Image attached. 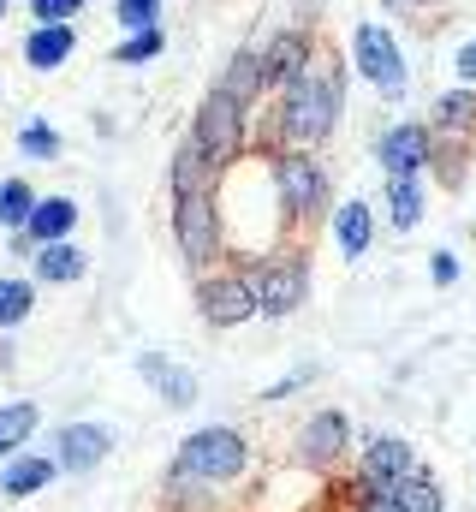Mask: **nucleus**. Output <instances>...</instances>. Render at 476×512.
Instances as JSON below:
<instances>
[{"label": "nucleus", "instance_id": "obj_1", "mask_svg": "<svg viewBox=\"0 0 476 512\" xmlns=\"http://www.w3.org/2000/svg\"><path fill=\"white\" fill-rule=\"evenodd\" d=\"M340 108H346V66L316 48L310 66L280 90V114H274V149H322L334 126H340ZM268 149V155H274Z\"/></svg>", "mask_w": 476, "mask_h": 512}, {"label": "nucleus", "instance_id": "obj_2", "mask_svg": "<svg viewBox=\"0 0 476 512\" xmlns=\"http://www.w3.org/2000/svg\"><path fill=\"white\" fill-rule=\"evenodd\" d=\"M250 471V441L227 429V423H209V429H191L167 465V483H197V489H227Z\"/></svg>", "mask_w": 476, "mask_h": 512}, {"label": "nucleus", "instance_id": "obj_3", "mask_svg": "<svg viewBox=\"0 0 476 512\" xmlns=\"http://www.w3.org/2000/svg\"><path fill=\"white\" fill-rule=\"evenodd\" d=\"M268 179H274V197H280V221L286 227H322V215H334V185H328V167L316 161V149H274L268 155Z\"/></svg>", "mask_w": 476, "mask_h": 512}, {"label": "nucleus", "instance_id": "obj_4", "mask_svg": "<svg viewBox=\"0 0 476 512\" xmlns=\"http://www.w3.org/2000/svg\"><path fill=\"white\" fill-rule=\"evenodd\" d=\"M244 280L256 292V316H268V322H286L310 298V262H304L298 245H274V251L250 256L244 262Z\"/></svg>", "mask_w": 476, "mask_h": 512}, {"label": "nucleus", "instance_id": "obj_5", "mask_svg": "<svg viewBox=\"0 0 476 512\" xmlns=\"http://www.w3.org/2000/svg\"><path fill=\"white\" fill-rule=\"evenodd\" d=\"M352 72H363V84H369L375 96H387V102H399V96L411 90L405 48H399V36H393L387 24H375V18L352 24Z\"/></svg>", "mask_w": 476, "mask_h": 512}, {"label": "nucleus", "instance_id": "obj_6", "mask_svg": "<svg viewBox=\"0 0 476 512\" xmlns=\"http://www.w3.org/2000/svg\"><path fill=\"white\" fill-rule=\"evenodd\" d=\"M173 245L179 256L209 274L221 256H227V227H221V203L215 191H191V197H173Z\"/></svg>", "mask_w": 476, "mask_h": 512}, {"label": "nucleus", "instance_id": "obj_7", "mask_svg": "<svg viewBox=\"0 0 476 512\" xmlns=\"http://www.w3.org/2000/svg\"><path fill=\"white\" fill-rule=\"evenodd\" d=\"M191 143L203 149V161L215 167V179L244 161V149H250V114L227 102L221 90H209L203 96V108H197V120H191Z\"/></svg>", "mask_w": 476, "mask_h": 512}, {"label": "nucleus", "instance_id": "obj_8", "mask_svg": "<svg viewBox=\"0 0 476 512\" xmlns=\"http://www.w3.org/2000/svg\"><path fill=\"white\" fill-rule=\"evenodd\" d=\"M197 310L209 328H244L256 316V292L244 280V268H221V274H197Z\"/></svg>", "mask_w": 476, "mask_h": 512}, {"label": "nucleus", "instance_id": "obj_9", "mask_svg": "<svg viewBox=\"0 0 476 512\" xmlns=\"http://www.w3.org/2000/svg\"><path fill=\"white\" fill-rule=\"evenodd\" d=\"M66 477H90V471H102L108 459H114V429L108 423H60L54 429V453H48Z\"/></svg>", "mask_w": 476, "mask_h": 512}, {"label": "nucleus", "instance_id": "obj_10", "mask_svg": "<svg viewBox=\"0 0 476 512\" xmlns=\"http://www.w3.org/2000/svg\"><path fill=\"white\" fill-rule=\"evenodd\" d=\"M417 471V447L405 441V435H375L363 453H357V471L352 483L357 489H369V495H387L399 477H411Z\"/></svg>", "mask_w": 476, "mask_h": 512}, {"label": "nucleus", "instance_id": "obj_11", "mask_svg": "<svg viewBox=\"0 0 476 512\" xmlns=\"http://www.w3.org/2000/svg\"><path fill=\"white\" fill-rule=\"evenodd\" d=\"M429 126L423 120H399L375 137V161L387 167V179H423L429 173Z\"/></svg>", "mask_w": 476, "mask_h": 512}, {"label": "nucleus", "instance_id": "obj_12", "mask_svg": "<svg viewBox=\"0 0 476 512\" xmlns=\"http://www.w3.org/2000/svg\"><path fill=\"white\" fill-rule=\"evenodd\" d=\"M346 453H352V423H346L340 411H316V417L298 429V465H304V471H334Z\"/></svg>", "mask_w": 476, "mask_h": 512}, {"label": "nucleus", "instance_id": "obj_13", "mask_svg": "<svg viewBox=\"0 0 476 512\" xmlns=\"http://www.w3.org/2000/svg\"><path fill=\"white\" fill-rule=\"evenodd\" d=\"M316 42L310 30H274L268 42H256V60H262V90H286L304 66H310Z\"/></svg>", "mask_w": 476, "mask_h": 512}, {"label": "nucleus", "instance_id": "obj_14", "mask_svg": "<svg viewBox=\"0 0 476 512\" xmlns=\"http://www.w3.org/2000/svg\"><path fill=\"white\" fill-rule=\"evenodd\" d=\"M137 376L155 387V399H161V405H173V411L197 405V376H191L185 364L161 358V352H137Z\"/></svg>", "mask_w": 476, "mask_h": 512}, {"label": "nucleus", "instance_id": "obj_15", "mask_svg": "<svg viewBox=\"0 0 476 512\" xmlns=\"http://www.w3.org/2000/svg\"><path fill=\"white\" fill-rule=\"evenodd\" d=\"M60 477V465L48 459V453H12L6 465H0V501H30V495H42L48 483Z\"/></svg>", "mask_w": 476, "mask_h": 512}, {"label": "nucleus", "instance_id": "obj_16", "mask_svg": "<svg viewBox=\"0 0 476 512\" xmlns=\"http://www.w3.org/2000/svg\"><path fill=\"white\" fill-rule=\"evenodd\" d=\"M72 54H78V24H30V36H24L30 72H60Z\"/></svg>", "mask_w": 476, "mask_h": 512}, {"label": "nucleus", "instance_id": "obj_17", "mask_svg": "<svg viewBox=\"0 0 476 512\" xmlns=\"http://www.w3.org/2000/svg\"><path fill=\"white\" fill-rule=\"evenodd\" d=\"M423 126L435 131V137H465V143H476V90L471 84H459V90L435 96V108H429Z\"/></svg>", "mask_w": 476, "mask_h": 512}, {"label": "nucleus", "instance_id": "obj_18", "mask_svg": "<svg viewBox=\"0 0 476 512\" xmlns=\"http://www.w3.org/2000/svg\"><path fill=\"white\" fill-rule=\"evenodd\" d=\"M72 233H78V203L72 197H36V209L24 221V239L30 245H60Z\"/></svg>", "mask_w": 476, "mask_h": 512}, {"label": "nucleus", "instance_id": "obj_19", "mask_svg": "<svg viewBox=\"0 0 476 512\" xmlns=\"http://www.w3.org/2000/svg\"><path fill=\"white\" fill-rule=\"evenodd\" d=\"M30 274H36L42 286H78V280L90 274V256L78 251L72 239H60V245H36V256H30Z\"/></svg>", "mask_w": 476, "mask_h": 512}, {"label": "nucleus", "instance_id": "obj_20", "mask_svg": "<svg viewBox=\"0 0 476 512\" xmlns=\"http://www.w3.org/2000/svg\"><path fill=\"white\" fill-rule=\"evenodd\" d=\"M227 102H238V108H256L268 90H262V60H256V42L250 48H238L233 60H227V72H221V84H215Z\"/></svg>", "mask_w": 476, "mask_h": 512}, {"label": "nucleus", "instance_id": "obj_21", "mask_svg": "<svg viewBox=\"0 0 476 512\" xmlns=\"http://www.w3.org/2000/svg\"><path fill=\"white\" fill-rule=\"evenodd\" d=\"M334 239H340V256H369L375 245V209L363 203V197H346L340 209H334Z\"/></svg>", "mask_w": 476, "mask_h": 512}, {"label": "nucleus", "instance_id": "obj_22", "mask_svg": "<svg viewBox=\"0 0 476 512\" xmlns=\"http://www.w3.org/2000/svg\"><path fill=\"white\" fill-rule=\"evenodd\" d=\"M167 185H173V197H191V191H215L221 179H215V167L203 161V149L185 137L179 149H173V167H167Z\"/></svg>", "mask_w": 476, "mask_h": 512}, {"label": "nucleus", "instance_id": "obj_23", "mask_svg": "<svg viewBox=\"0 0 476 512\" xmlns=\"http://www.w3.org/2000/svg\"><path fill=\"white\" fill-rule=\"evenodd\" d=\"M36 423H42L36 399H12V405H0V465H6L12 453H24V447H30Z\"/></svg>", "mask_w": 476, "mask_h": 512}, {"label": "nucleus", "instance_id": "obj_24", "mask_svg": "<svg viewBox=\"0 0 476 512\" xmlns=\"http://www.w3.org/2000/svg\"><path fill=\"white\" fill-rule=\"evenodd\" d=\"M387 501H393L399 512H447V495H441V483H435L423 465H417L411 477H399V483L387 489Z\"/></svg>", "mask_w": 476, "mask_h": 512}, {"label": "nucleus", "instance_id": "obj_25", "mask_svg": "<svg viewBox=\"0 0 476 512\" xmlns=\"http://www.w3.org/2000/svg\"><path fill=\"white\" fill-rule=\"evenodd\" d=\"M387 221L411 233L423 221V179H387Z\"/></svg>", "mask_w": 476, "mask_h": 512}, {"label": "nucleus", "instance_id": "obj_26", "mask_svg": "<svg viewBox=\"0 0 476 512\" xmlns=\"http://www.w3.org/2000/svg\"><path fill=\"white\" fill-rule=\"evenodd\" d=\"M30 310H36V280L6 274V280H0V328L12 334L18 322H30Z\"/></svg>", "mask_w": 476, "mask_h": 512}, {"label": "nucleus", "instance_id": "obj_27", "mask_svg": "<svg viewBox=\"0 0 476 512\" xmlns=\"http://www.w3.org/2000/svg\"><path fill=\"white\" fill-rule=\"evenodd\" d=\"M30 209H36L30 179H0V227H6V233H18V227L30 221Z\"/></svg>", "mask_w": 476, "mask_h": 512}, {"label": "nucleus", "instance_id": "obj_28", "mask_svg": "<svg viewBox=\"0 0 476 512\" xmlns=\"http://www.w3.org/2000/svg\"><path fill=\"white\" fill-rule=\"evenodd\" d=\"M161 48H167L161 30H131V36H119L114 66H149V60H161Z\"/></svg>", "mask_w": 476, "mask_h": 512}, {"label": "nucleus", "instance_id": "obj_29", "mask_svg": "<svg viewBox=\"0 0 476 512\" xmlns=\"http://www.w3.org/2000/svg\"><path fill=\"white\" fill-rule=\"evenodd\" d=\"M114 18L119 30H161V0H114Z\"/></svg>", "mask_w": 476, "mask_h": 512}, {"label": "nucleus", "instance_id": "obj_30", "mask_svg": "<svg viewBox=\"0 0 476 512\" xmlns=\"http://www.w3.org/2000/svg\"><path fill=\"white\" fill-rule=\"evenodd\" d=\"M18 149H24L30 161H54V155H60V131L48 126V120H30V126L18 131Z\"/></svg>", "mask_w": 476, "mask_h": 512}, {"label": "nucleus", "instance_id": "obj_31", "mask_svg": "<svg viewBox=\"0 0 476 512\" xmlns=\"http://www.w3.org/2000/svg\"><path fill=\"white\" fill-rule=\"evenodd\" d=\"M90 0H30V24H72Z\"/></svg>", "mask_w": 476, "mask_h": 512}, {"label": "nucleus", "instance_id": "obj_32", "mask_svg": "<svg viewBox=\"0 0 476 512\" xmlns=\"http://www.w3.org/2000/svg\"><path fill=\"white\" fill-rule=\"evenodd\" d=\"M304 382H316V370H310V364H298V370H292L286 382L262 387V405H268V399H286V393H298V387H304Z\"/></svg>", "mask_w": 476, "mask_h": 512}, {"label": "nucleus", "instance_id": "obj_33", "mask_svg": "<svg viewBox=\"0 0 476 512\" xmlns=\"http://www.w3.org/2000/svg\"><path fill=\"white\" fill-rule=\"evenodd\" d=\"M429 280H435V286H453V280H459V256L435 251V256H429Z\"/></svg>", "mask_w": 476, "mask_h": 512}, {"label": "nucleus", "instance_id": "obj_34", "mask_svg": "<svg viewBox=\"0 0 476 512\" xmlns=\"http://www.w3.org/2000/svg\"><path fill=\"white\" fill-rule=\"evenodd\" d=\"M352 512H399L387 495H369V489H357L352 483Z\"/></svg>", "mask_w": 476, "mask_h": 512}, {"label": "nucleus", "instance_id": "obj_35", "mask_svg": "<svg viewBox=\"0 0 476 512\" xmlns=\"http://www.w3.org/2000/svg\"><path fill=\"white\" fill-rule=\"evenodd\" d=\"M453 72H459V84H476V42H465V48L453 54Z\"/></svg>", "mask_w": 476, "mask_h": 512}, {"label": "nucleus", "instance_id": "obj_36", "mask_svg": "<svg viewBox=\"0 0 476 512\" xmlns=\"http://www.w3.org/2000/svg\"><path fill=\"white\" fill-rule=\"evenodd\" d=\"M387 6H423V0H387Z\"/></svg>", "mask_w": 476, "mask_h": 512}, {"label": "nucleus", "instance_id": "obj_37", "mask_svg": "<svg viewBox=\"0 0 476 512\" xmlns=\"http://www.w3.org/2000/svg\"><path fill=\"white\" fill-rule=\"evenodd\" d=\"M6 12H12V0H0V18H6Z\"/></svg>", "mask_w": 476, "mask_h": 512}]
</instances>
